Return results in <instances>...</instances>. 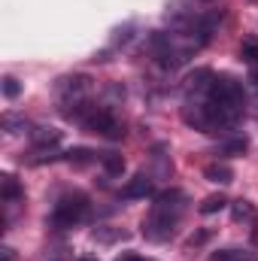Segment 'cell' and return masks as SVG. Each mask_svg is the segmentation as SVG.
Here are the masks:
<instances>
[{
	"label": "cell",
	"mask_w": 258,
	"mask_h": 261,
	"mask_svg": "<svg viewBox=\"0 0 258 261\" xmlns=\"http://www.w3.org/2000/svg\"><path fill=\"white\" fill-rule=\"evenodd\" d=\"M219 149H222L225 155H243V152L249 149V140H246V137H231V140H225Z\"/></svg>",
	"instance_id": "5bb4252c"
},
{
	"label": "cell",
	"mask_w": 258,
	"mask_h": 261,
	"mask_svg": "<svg viewBox=\"0 0 258 261\" xmlns=\"http://www.w3.org/2000/svg\"><path fill=\"white\" fill-rule=\"evenodd\" d=\"M252 243L258 246V222H255V228H252Z\"/></svg>",
	"instance_id": "44dd1931"
},
{
	"label": "cell",
	"mask_w": 258,
	"mask_h": 261,
	"mask_svg": "<svg viewBox=\"0 0 258 261\" xmlns=\"http://www.w3.org/2000/svg\"><path fill=\"white\" fill-rule=\"evenodd\" d=\"M210 261H258L255 252H249V249H237V246H228V249H219V252H213Z\"/></svg>",
	"instance_id": "9c48e42d"
},
{
	"label": "cell",
	"mask_w": 258,
	"mask_h": 261,
	"mask_svg": "<svg viewBox=\"0 0 258 261\" xmlns=\"http://www.w3.org/2000/svg\"><path fill=\"white\" fill-rule=\"evenodd\" d=\"M79 261H97V258H79Z\"/></svg>",
	"instance_id": "7402d4cb"
},
{
	"label": "cell",
	"mask_w": 258,
	"mask_h": 261,
	"mask_svg": "<svg viewBox=\"0 0 258 261\" xmlns=\"http://www.w3.org/2000/svg\"><path fill=\"white\" fill-rule=\"evenodd\" d=\"M225 206H228V197L225 195H210V197H203V203L197 210H200V216H213V213H219Z\"/></svg>",
	"instance_id": "4fadbf2b"
},
{
	"label": "cell",
	"mask_w": 258,
	"mask_h": 261,
	"mask_svg": "<svg viewBox=\"0 0 258 261\" xmlns=\"http://www.w3.org/2000/svg\"><path fill=\"white\" fill-rule=\"evenodd\" d=\"M40 261H70V255H67L64 246H55V249H46V255Z\"/></svg>",
	"instance_id": "e0dca14e"
},
{
	"label": "cell",
	"mask_w": 258,
	"mask_h": 261,
	"mask_svg": "<svg viewBox=\"0 0 258 261\" xmlns=\"http://www.w3.org/2000/svg\"><path fill=\"white\" fill-rule=\"evenodd\" d=\"M0 197H3V203H6V206L18 203V200L24 197V189L18 186V179H15L12 173H3V176H0Z\"/></svg>",
	"instance_id": "52a82bcc"
},
{
	"label": "cell",
	"mask_w": 258,
	"mask_h": 261,
	"mask_svg": "<svg viewBox=\"0 0 258 261\" xmlns=\"http://www.w3.org/2000/svg\"><path fill=\"white\" fill-rule=\"evenodd\" d=\"M203 3H213V0H203Z\"/></svg>",
	"instance_id": "603a6c76"
},
{
	"label": "cell",
	"mask_w": 258,
	"mask_h": 261,
	"mask_svg": "<svg viewBox=\"0 0 258 261\" xmlns=\"http://www.w3.org/2000/svg\"><path fill=\"white\" fill-rule=\"evenodd\" d=\"M31 143H34V149H52V146H58L61 143V130L58 128H34L31 130Z\"/></svg>",
	"instance_id": "ba28073f"
},
{
	"label": "cell",
	"mask_w": 258,
	"mask_h": 261,
	"mask_svg": "<svg viewBox=\"0 0 258 261\" xmlns=\"http://www.w3.org/2000/svg\"><path fill=\"white\" fill-rule=\"evenodd\" d=\"M186 203H189V197H186V192H179V189L158 192L155 200H152V206H149V213L143 216V225H140L143 228V237L152 240V243H167L176 234V228H179V219L186 213Z\"/></svg>",
	"instance_id": "6da1fadb"
},
{
	"label": "cell",
	"mask_w": 258,
	"mask_h": 261,
	"mask_svg": "<svg viewBox=\"0 0 258 261\" xmlns=\"http://www.w3.org/2000/svg\"><path fill=\"white\" fill-rule=\"evenodd\" d=\"M85 216H88V197L79 192H67L55 200V206L49 213V228H55V231L76 228Z\"/></svg>",
	"instance_id": "277c9868"
},
{
	"label": "cell",
	"mask_w": 258,
	"mask_h": 261,
	"mask_svg": "<svg viewBox=\"0 0 258 261\" xmlns=\"http://www.w3.org/2000/svg\"><path fill=\"white\" fill-rule=\"evenodd\" d=\"M240 58L246 61V67L258 64V40H243V46H240Z\"/></svg>",
	"instance_id": "9a60e30c"
},
{
	"label": "cell",
	"mask_w": 258,
	"mask_h": 261,
	"mask_svg": "<svg viewBox=\"0 0 258 261\" xmlns=\"http://www.w3.org/2000/svg\"><path fill=\"white\" fill-rule=\"evenodd\" d=\"M91 91H94V82H91V76H85V73H76V76H64V79H58L55 94H58L61 113L70 119L79 107H85V103L91 100Z\"/></svg>",
	"instance_id": "3957f363"
},
{
	"label": "cell",
	"mask_w": 258,
	"mask_h": 261,
	"mask_svg": "<svg viewBox=\"0 0 258 261\" xmlns=\"http://www.w3.org/2000/svg\"><path fill=\"white\" fill-rule=\"evenodd\" d=\"M152 195V176L149 173H137L134 179H128V186L122 189L125 200H137V197H149Z\"/></svg>",
	"instance_id": "5b68a950"
},
{
	"label": "cell",
	"mask_w": 258,
	"mask_h": 261,
	"mask_svg": "<svg viewBox=\"0 0 258 261\" xmlns=\"http://www.w3.org/2000/svg\"><path fill=\"white\" fill-rule=\"evenodd\" d=\"M0 252H3V261H15V252H12V249H9V246H3V249H0Z\"/></svg>",
	"instance_id": "ffe728a7"
},
{
	"label": "cell",
	"mask_w": 258,
	"mask_h": 261,
	"mask_svg": "<svg viewBox=\"0 0 258 261\" xmlns=\"http://www.w3.org/2000/svg\"><path fill=\"white\" fill-rule=\"evenodd\" d=\"M70 119H76L88 134H97V137H107V140H122V137H125L122 119H119L110 107H100V103H94V100H88L85 107H79Z\"/></svg>",
	"instance_id": "7a4b0ae2"
},
{
	"label": "cell",
	"mask_w": 258,
	"mask_h": 261,
	"mask_svg": "<svg viewBox=\"0 0 258 261\" xmlns=\"http://www.w3.org/2000/svg\"><path fill=\"white\" fill-rule=\"evenodd\" d=\"M97 158H100L97 152H91V149H82V146H79V149H70V152L64 155V161L76 164V167H82V164H91V161H97Z\"/></svg>",
	"instance_id": "8fae6325"
},
{
	"label": "cell",
	"mask_w": 258,
	"mask_h": 261,
	"mask_svg": "<svg viewBox=\"0 0 258 261\" xmlns=\"http://www.w3.org/2000/svg\"><path fill=\"white\" fill-rule=\"evenodd\" d=\"M228 206H231V219H234V222H249V219L255 216L252 203H249V200H243V197H240V200H234V203H228Z\"/></svg>",
	"instance_id": "7c38bea8"
},
{
	"label": "cell",
	"mask_w": 258,
	"mask_h": 261,
	"mask_svg": "<svg viewBox=\"0 0 258 261\" xmlns=\"http://www.w3.org/2000/svg\"><path fill=\"white\" fill-rule=\"evenodd\" d=\"M18 91H21L18 79H15V76H3V94H6V100H15Z\"/></svg>",
	"instance_id": "2e32d148"
},
{
	"label": "cell",
	"mask_w": 258,
	"mask_h": 261,
	"mask_svg": "<svg viewBox=\"0 0 258 261\" xmlns=\"http://www.w3.org/2000/svg\"><path fill=\"white\" fill-rule=\"evenodd\" d=\"M97 161H100V167L107 170V176H122V173H125V158H122L119 152H104Z\"/></svg>",
	"instance_id": "30bf717a"
},
{
	"label": "cell",
	"mask_w": 258,
	"mask_h": 261,
	"mask_svg": "<svg viewBox=\"0 0 258 261\" xmlns=\"http://www.w3.org/2000/svg\"><path fill=\"white\" fill-rule=\"evenodd\" d=\"M203 179H210V182H216V186H228V182H234V170H231L225 161H210V164L203 167Z\"/></svg>",
	"instance_id": "8992f818"
},
{
	"label": "cell",
	"mask_w": 258,
	"mask_h": 261,
	"mask_svg": "<svg viewBox=\"0 0 258 261\" xmlns=\"http://www.w3.org/2000/svg\"><path fill=\"white\" fill-rule=\"evenodd\" d=\"M249 82H252V85L258 88V64H255V67H249Z\"/></svg>",
	"instance_id": "d6986e66"
},
{
	"label": "cell",
	"mask_w": 258,
	"mask_h": 261,
	"mask_svg": "<svg viewBox=\"0 0 258 261\" xmlns=\"http://www.w3.org/2000/svg\"><path fill=\"white\" fill-rule=\"evenodd\" d=\"M116 261H155V258H146V255H134V252H125V255H119Z\"/></svg>",
	"instance_id": "ac0fdd59"
}]
</instances>
